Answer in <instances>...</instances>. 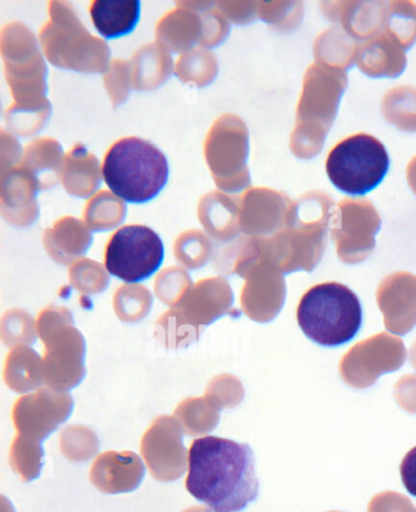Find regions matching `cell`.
<instances>
[{
    "label": "cell",
    "mask_w": 416,
    "mask_h": 512,
    "mask_svg": "<svg viewBox=\"0 0 416 512\" xmlns=\"http://www.w3.org/2000/svg\"><path fill=\"white\" fill-rule=\"evenodd\" d=\"M186 488L213 512H240L258 497L255 460L248 444L230 439H196L188 455Z\"/></svg>",
    "instance_id": "obj_1"
},
{
    "label": "cell",
    "mask_w": 416,
    "mask_h": 512,
    "mask_svg": "<svg viewBox=\"0 0 416 512\" xmlns=\"http://www.w3.org/2000/svg\"><path fill=\"white\" fill-rule=\"evenodd\" d=\"M103 176L115 196L127 203H148L168 183V159L144 139L124 138L115 143L105 157Z\"/></svg>",
    "instance_id": "obj_2"
},
{
    "label": "cell",
    "mask_w": 416,
    "mask_h": 512,
    "mask_svg": "<svg viewBox=\"0 0 416 512\" xmlns=\"http://www.w3.org/2000/svg\"><path fill=\"white\" fill-rule=\"evenodd\" d=\"M298 325L310 341L326 348L351 342L363 324V308L356 293L342 283L310 288L298 305Z\"/></svg>",
    "instance_id": "obj_3"
},
{
    "label": "cell",
    "mask_w": 416,
    "mask_h": 512,
    "mask_svg": "<svg viewBox=\"0 0 416 512\" xmlns=\"http://www.w3.org/2000/svg\"><path fill=\"white\" fill-rule=\"evenodd\" d=\"M346 87L343 71L318 64L307 71L292 144L298 157L309 159L321 152Z\"/></svg>",
    "instance_id": "obj_4"
},
{
    "label": "cell",
    "mask_w": 416,
    "mask_h": 512,
    "mask_svg": "<svg viewBox=\"0 0 416 512\" xmlns=\"http://www.w3.org/2000/svg\"><path fill=\"white\" fill-rule=\"evenodd\" d=\"M390 157L379 139L366 133L343 139L331 150L326 172L332 185L349 196H364L380 185Z\"/></svg>",
    "instance_id": "obj_5"
},
{
    "label": "cell",
    "mask_w": 416,
    "mask_h": 512,
    "mask_svg": "<svg viewBox=\"0 0 416 512\" xmlns=\"http://www.w3.org/2000/svg\"><path fill=\"white\" fill-rule=\"evenodd\" d=\"M165 250L162 238L152 228L132 225L115 233L105 253L110 275L127 283L146 281L162 266Z\"/></svg>",
    "instance_id": "obj_6"
},
{
    "label": "cell",
    "mask_w": 416,
    "mask_h": 512,
    "mask_svg": "<svg viewBox=\"0 0 416 512\" xmlns=\"http://www.w3.org/2000/svg\"><path fill=\"white\" fill-rule=\"evenodd\" d=\"M144 467L132 454H105L91 472L94 487L107 494L135 491L143 480Z\"/></svg>",
    "instance_id": "obj_7"
},
{
    "label": "cell",
    "mask_w": 416,
    "mask_h": 512,
    "mask_svg": "<svg viewBox=\"0 0 416 512\" xmlns=\"http://www.w3.org/2000/svg\"><path fill=\"white\" fill-rule=\"evenodd\" d=\"M357 64L371 77H397L406 68L407 59L404 49L386 33H381L359 47Z\"/></svg>",
    "instance_id": "obj_8"
},
{
    "label": "cell",
    "mask_w": 416,
    "mask_h": 512,
    "mask_svg": "<svg viewBox=\"0 0 416 512\" xmlns=\"http://www.w3.org/2000/svg\"><path fill=\"white\" fill-rule=\"evenodd\" d=\"M94 26L107 40L130 35L141 16L138 0H98L91 8Z\"/></svg>",
    "instance_id": "obj_9"
},
{
    "label": "cell",
    "mask_w": 416,
    "mask_h": 512,
    "mask_svg": "<svg viewBox=\"0 0 416 512\" xmlns=\"http://www.w3.org/2000/svg\"><path fill=\"white\" fill-rule=\"evenodd\" d=\"M358 44L349 33L331 29L315 43V58L319 65L335 70H345L357 61Z\"/></svg>",
    "instance_id": "obj_10"
},
{
    "label": "cell",
    "mask_w": 416,
    "mask_h": 512,
    "mask_svg": "<svg viewBox=\"0 0 416 512\" xmlns=\"http://www.w3.org/2000/svg\"><path fill=\"white\" fill-rule=\"evenodd\" d=\"M343 10L342 22L353 38H373L384 33L387 7L385 3H353Z\"/></svg>",
    "instance_id": "obj_11"
},
{
    "label": "cell",
    "mask_w": 416,
    "mask_h": 512,
    "mask_svg": "<svg viewBox=\"0 0 416 512\" xmlns=\"http://www.w3.org/2000/svg\"><path fill=\"white\" fill-rule=\"evenodd\" d=\"M387 7L384 33L395 40L404 50L416 42V5L392 3Z\"/></svg>",
    "instance_id": "obj_12"
},
{
    "label": "cell",
    "mask_w": 416,
    "mask_h": 512,
    "mask_svg": "<svg viewBox=\"0 0 416 512\" xmlns=\"http://www.w3.org/2000/svg\"><path fill=\"white\" fill-rule=\"evenodd\" d=\"M384 113L401 130L416 131V91L412 88L393 89L385 97Z\"/></svg>",
    "instance_id": "obj_13"
},
{
    "label": "cell",
    "mask_w": 416,
    "mask_h": 512,
    "mask_svg": "<svg viewBox=\"0 0 416 512\" xmlns=\"http://www.w3.org/2000/svg\"><path fill=\"white\" fill-rule=\"evenodd\" d=\"M401 477L409 494L416 497V447L409 450L401 464Z\"/></svg>",
    "instance_id": "obj_14"
},
{
    "label": "cell",
    "mask_w": 416,
    "mask_h": 512,
    "mask_svg": "<svg viewBox=\"0 0 416 512\" xmlns=\"http://www.w3.org/2000/svg\"><path fill=\"white\" fill-rule=\"evenodd\" d=\"M401 499L402 497L398 493H384L376 497L373 503L390 512H416L412 503H410L407 498L404 499L397 508L399 500Z\"/></svg>",
    "instance_id": "obj_15"
},
{
    "label": "cell",
    "mask_w": 416,
    "mask_h": 512,
    "mask_svg": "<svg viewBox=\"0 0 416 512\" xmlns=\"http://www.w3.org/2000/svg\"><path fill=\"white\" fill-rule=\"evenodd\" d=\"M185 512H210V511L207 510V509H203V508H192V509L187 510Z\"/></svg>",
    "instance_id": "obj_16"
}]
</instances>
